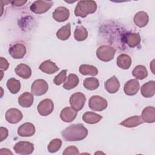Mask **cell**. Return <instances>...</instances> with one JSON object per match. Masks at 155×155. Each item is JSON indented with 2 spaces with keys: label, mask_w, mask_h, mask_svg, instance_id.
<instances>
[{
  "label": "cell",
  "mask_w": 155,
  "mask_h": 155,
  "mask_svg": "<svg viewBox=\"0 0 155 155\" xmlns=\"http://www.w3.org/2000/svg\"><path fill=\"white\" fill-rule=\"evenodd\" d=\"M26 47L21 43H16L12 45L8 49L10 55L14 59H22L26 54Z\"/></svg>",
  "instance_id": "30bf717a"
},
{
  "label": "cell",
  "mask_w": 155,
  "mask_h": 155,
  "mask_svg": "<svg viewBox=\"0 0 155 155\" xmlns=\"http://www.w3.org/2000/svg\"><path fill=\"white\" fill-rule=\"evenodd\" d=\"M53 4L52 1H35L31 4L30 10L34 13L42 14L47 12Z\"/></svg>",
  "instance_id": "5b68a950"
},
{
  "label": "cell",
  "mask_w": 155,
  "mask_h": 155,
  "mask_svg": "<svg viewBox=\"0 0 155 155\" xmlns=\"http://www.w3.org/2000/svg\"><path fill=\"white\" fill-rule=\"evenodd\" d=\"M52 16L57 22H64L68 19L70 16V11L65 7H58L53 12Z\"/></svg>",
  "instance_id": "7c38bea8"
},
{
  "label": "cell",
  "mask_w": 155,
  "mask_h": 155,
  "mask_svg": "<svg viewBox=\"0 0 155 155\" xmlns=\"http://www.w3.org/2000/svg\"><path fill=\"white\" fill-rule=\"evenodd\" d=\"M79 71L82 75H91L94 76L98 74L97 68L91 65L82 64L79 67Z\"/></svg>",
  "instance_id": "f546056e"
},
{
  "label": "cell",
  "mask_w": 155,
  "mask_h": 155,
  "mask_svg": "<svg viewBox=\"0 0 155 155\" xmlns=\"http://www.w3.org/2000/svg\"><path fill=\"white\" fill-rule=\"evenodd\" d=\"M15 153L18 154H30L34 150V145L27 141H20L13 147Z\"/></svg>",
  "instance_id": "ba28073f"
},
{
  "label": "cell",
  "mask_w": 155,
  "mask_h": 155,
  "mask_svg": "<svg viewBox=\"0 0 155 155\" xmlns=\"http://www.w3.org/2000/svg\"><path fill=\"white\" fill-rule=\"evenodd\" d=\"M102 118L100 114L91 111L85 112L82 115V120L88 124H94L99 122Z\"/></svg>",
  "instance_id": "d4e9b609"
},
{
  "label": "cell",
  "mask_w": 155,
  "mask_h": 155,
  "mask_svg": "<svg viewBox=\"0 0 155 155\" xmlns=\"http://www.w3.org/2000/svg\"><path fill=\"white\" fill-rule=\"evenodd\" d=\"M115 53L116 50L113 47L107 45H103L97 49L96 56L99 60L103 62H109L114 58Z\"/></svg>",
  "instance_id": "3957f363"
},
{
  "label": "cell",
  "mask_w": 155,
  "mask_h": 155,
  "mask_svg": "<svg viewBox=\"0 0 155 155\" xmlns=\"http://www.w3.org/2000/svg\"><path fill=\"white\" fill-rule=\"evenodd\" d=\"M144 123V121L140 116H133L125 119L119 124L125 127L133 128L138 126L140 124Z\"/></svg>",
  "instance_id": "603a6c76"
},
{
  "label": "cell",
  "mask_w": 155,
  "mask_h": 155,
  "mask_svg": "<svg viewBox=\"0 0 155 155\" xmlns=\"http://www.w3.org/2000/svg\"><path fill=\"white\" fill-rule=\"evenodd\" d=\"M107 101L100 96H92L88 101V107L93 111H103L107 108Z\"/></svg>",
  "instance_id": "277c9868"
},
{
  "label": "cell",
  "mask_w": 155,
  "mask_h": 155,
  "mask_svg": "<svg viewBox=\"0 0 155 155\" xmlns=\"http://www.w3.org/2000/svg\"><path fill=\"white\" fill-rule=\"evenodd\" d=\"M37 110L40 115L47 116L50 114L54 110L53 102L50 99H45L39 103Z\"/></svg>",
  "instance_id": "9c48e42d"
},
{
  "label": "cell",
  "mask_w": 155,
  "mask_h": 155,
  "mask_svg": "<svg viewBox=\"0 0 155 155\" xmlns=\"http://www.w3.org/2000/svg\"><path fill=\"white\" fill-rule=\"evenodd\" d=\"M9 66V63L7 61V60L1 57L0 58V68L1 71H5L8 69Z\"/></svg>",
  "instance_id": "8d00e7d4"
},
{
  "label": "cell",
  "mask_w": 155,
  "mask_h": 155,
  "mask_svg": "<svg viewBox=\"0 0 155 155\" xmlns=\"http://www.w3.org/2000/svg\"><path fill=\"white\" fill-rule=\"evenodd\" d=\"M66 79H67V70H63L58 75H56L54 77L53 82L57 85H60L63 82H65Z\"/></svg>",
  "instance_id": "e575fe53"
},
{
  "label": "cell",
  "mask_w": 155,
  "mask_h": 155,
  "mask_svg": "<svg viewBox=\"0 0 155 155\" xmlns=\"http://www.w3.org/2000/svg\"><path fill=\"white\" fill-rule=\"evenodd\" d=\"M26 2H27V1H15L12 2L13 5L17 6V7L22 6V5H24Z\"/></svg>",
  "instance_id": "f35d334b"
},
{
  "label": "cell",
  "mask_w": 155,
  "mask_h": 155,
  "mask_svg": "<svg viewBox=\"0 0 155 155\" xmlns=\"http://www.w3.org/2000/svg\"><path fill=\"white\" fill-rule=\"evenodd\" d=\"M35 125L30 122L22 124L18 128V134L21 137H30L35 133Z\"/></svg>",
  "instance_id": "5bb4252c"
},
{
  "label": "cell",
  "mask_w": 155,
  "mask_h": 155,
  "mask_svg": "<svg viewBox=\"0 0 155 155\" xmlns=\"http://www.w3.org/2000/svg\"><path fill=\"white\" fill-rule=\"evenodd\" d=\"M7 87L11 93L16 94L21 89L20 81L14 78H10L7 82Z\"/></svg>",
  "instance_id": "4dcf8cb0"
},
{
  "label": "cell",
  "mask_w": 155,
  "mask_h": 155,
  "mask_svg": "<svg viewBox=\"0 0 155 155\" xmlns=\"http://www.w3.org/2000/svg\"><path fill=\"white\" fill-rule=\"evenodd\" d=\"M63 154H79V150L78 149L77 147H74V146H69L68 147H67L64 152L62 153Z\"/></svg>",
  "instance_id": "d590c367"
},
{
  "label": "cell",
  "mask_w": 155,
  "mask_h": 155,
  "mask_svg": "<svg viewBox=\"0 0 155 155\" xmlns=\"http://www.w3.org/2000/svg\"><path fill=\"white\" fill-rule=\"evenodd\" d=\"M88 134V130L82 124H71L61 131L65 141H79L84 139Z\"/></svg>",
  "instance_id": "6da1fadb"
},
{
  "label": "cell",
  "mask_w": 155,
  "mask_h": 155,
  "mask_svg": "<svg viewBox=\"0 0 155 155\" xmlns=\"http://www.w3.org/2000/svg\"><path fill=\"white\" fill-rule=\"evenodd\" d=\"M140 88L139 82L136 79H130L127 81L124 87V91L128 96L135 95Z\"/></svg>",
  "instance_id": "4fadbf2b"
},
{
  "label": "cell",
  "mask_w": 155,
  "mask_h": 155,
  "mask_svg": "<svg viewBox=\"0 0 155 155\" xmlns=\"http://www.w3.org/2000/svg\"><path fill=\"white\" fill-rule=\"evenodd\" d=\"M105 88L109 93H116L120 88V83L116 76H113L105 82Z\"/></svg>",
  "instance_id": "e0dca14e"
},
{
  "label": "cell",
  "mask_w": 155,
  "mask_h": 155,
  "mask_svg": "<svg viewBox=\"0 0 155 155\" xmlns=\"http://www.w3.org/2000/svg\"><path fill=\"white\" fill-rule=\"evenodd\" d=\"M125 41L130 47L133 48L140 44L141 38L138 33H130L125 35Z\"/></svg>",
  "instance_id": "cb8c5ba5"
},
{
  "label": "cell",
  "mask_w": 155,
  "mask_h": 155,
  "mask_svg": "<svg viewBox=\"0 0 155 155\" xmlns=\"http://www.w3.org/2000/svg\"><path fill=\"white\" fill-rule=\"evenodd\" d=\"M83 85L88 90H94L99 87V82L96 78H87L84 79Z\"/></svg>",
  "instance_id": "d6a6232c"
},
{
  "label": "cell",
  "mask_w": 155,
  "mask_h": 155,
  "mask_svg": "<svg viewBox=\"0 0 155 155\" xmlns=\"http://www.w3.org/2000/svg\"><path fill=\"white\" fill-rule=\"evenodd\" d=\"M117 66L124 70H127L131 65V59L127 54H120L117 58Z\"/></svg>",
  "instance_id": "484cf974"
},
{
  "label": "cell",
  "mask_w": 155,
  "mask_h": 155,
  "mask_svg": "<svg viewBox=\"0 0 155 155\" xmlns=\"http://www.w3.org/2000/svg\"><path fill=\"white\" fill-rule=\"evenodd\" d=\"M134 22L139 27H143L147 25L149 21V16L148 14L143 12H137L134 16Z\"/></svg>",
  "instance_id": "7402d4cb"
},
{
  "label": "cell",
  "mask_w": 155,
  "mask_h": 155,
  "mask_svg": "<svg viewBox=\"0 0 155 155\" xmlns=\"http://www.w3.org/2000/svg\"><path fill=\"white\" fill-rule=\"evenodd\" d=\"M62 145V140L60 139H54L50 141L48 143L47 149L48 151L51 153H56L58 151Z\"/></svg>",
  "instance_id": "836d02e7"
},
{
  "label": "cell",
  "mask_w": 155,
  "mask_h": 155,
  "mask_svg": "<svg viewBox=\"0 0 155 155\" xmlns=\"http://www.w3.org/2000/svg\"><path fill=\"white\" fill-rule=\"evenodd\" d=\"M141 117L147 123H153L155 121V108L153 106L145 107L142 112Z\"/></svg>",
  "instance_id": "ffe728a7"
},
{
  "label": "cell",
  "mask_w": 155,
  "mask_h": 155,
  "mask_svg": "<svg viewBox=\"0 0 155 155\" xmlns=\"http://www.w3.org/2000/svg\"><path fill=\"white\" fill-rule=\"evenodd\" d=\"M0 131H1V139H0V141L2 142L7 137L8 131V130L6 128L2 127H1L0 128Z\"/></svg>",
  "instance_id": "74e56055"
},
{
  "label": "cell",
  "mask_w": 155,
  "mask_h": 155,
  "mask_svg": "<svg viewBox=\"0 0 155 155\" xmlns=\"http://www.w3.org/2000/svg\"><path fill=\"white\" fill-rule=\"evenodd\" d=\"M6 120L12 124H15L19 122L23 117L21 111L17 108H10L5 113Z\"/></svg>",
  "instance_id": "8fae6325"
},
{
  "label": "cell",
  "mask_w": 155,
  "mask_h": 155,
  "mask_svg": "<svg viewBox=\"0 0 155 155\" xmlns=\"http://www.w3.org/2000/svg\"><path fill=\"white\" fill-rule=\"evenodd\" d=\"M97 10V4L94 1H79L74 9L76 16L86 17L89 14L94 13Z\"/></svg>",
  "instance_id": "7a4b0ae2"
},
{
  "label": "cell",
  "mask_w": 155,
  "mask_h": 155,
  "mask_svg": "<svg viewBox=\"0 0 155 155\" xmlns=\"http://www.w3.org/2000/svg\"><path fill=\"white\" fill-rule=\"evenodd\" d=\"M39 69L46 74H53L59 70V68L56 64L50 59L42 62L39 67Z\"/></svg>",
  "instance_id": "2e32d148"
},
{
  "label": "cell",
  "mask_w": 155,
  "mask_h": 155,
  "mask_svg": "<svg viewBox=\"0 0 155 155\" xmlns=\"http://www.w3.org/2000/svg\"><path fill=\"white\" fill-rule=\"evenodd\" d=\"M56 35V37L61 41H65L68 39L71 35L70 24L68 22L65 25L62 27L57 31Z\"/></svg>",
  "instance_id": "83f0119b"
},
{
  "label": "cell",
  "mask_w": 155,
  "mask_h": 155,
  "mask_svg": "<svg viewBox=\"0 0 155 155\" xmlns=\"http://www.w3.org/2000/svg\"><path fill=\"white\" fill-rule=\"evenodd\" d=\"M79 79L75 74H70L63 85V88L66 90H71L75 88L79 84Z\"/></svg>",
  "instance_id": "4316f807"
},
{
  "label": "cell",
  "mask_w": 155,
  "mask_h": 155,
  "mask_svg": "<svg viewBox=\"0 0 155 155\" xmlns=\"http://www.w3.org/2000/svg\"><path fill=\"white\" fill-rule=\"evenodd\" d=\"M132 74L136 79L142 80L147 77L148 71L146 67L142 65L136 66L132 71Z\"/></svg>",
  "instance_id": "f1b7e54d"
},
{
  "label": "cell",
  "mask_w": 155,
  "mask_h": 155,
  "mask_svg": "<svg viewBox=\"0 0 155 155\" xmlns=\"http://www.w3.org/2000/svg\"><path fill=\"white\" fill-rule=\"evenodd\" d=\"M16 74L25 79H27L30 78L31 75V70L30 67L25 64H19L15 68Z\"/></svg>",
  "instance_id": "ac0fdd59"
},
{
  "label": "cell",
  "mask_w": 155,
  "mask_h": 155,
  "mask_svg": "<svg viewBox=\"0 0 155 155\" xmlns=\"http://www.w3.org/2000/svg\"><path fill=\"white\" fill-rule=\"evenodd\" d=\"M33 96L29 92H24L18 97V104L22 107H30L33 103Z\"/></svg>",
  "instance_id": "44dd1931"
},
{
  "label": "cell",
  "mask_w": 155,
  "mask_h": 155,
  "mask_svg": "<svg viewBox=\"0 0 155 155\" xmlns=\"http://www.w3.org/2000/svg\"><path fill=\"white\" fill-rule=\"evenodd\" d=\"M142 95L145 97H151L155 93V82L150 81L144 84L140 89Z\"/></svg>",
  "instance_id": "d6986e66"
},
{
  "label": "cell",
  "mask_w": 155,
  "mask_h": 155,
  "mask_svg": "<svg viewBox=\"0 0 155 155\" xmlns=\"http://www.w3.org/2000/svg\"><path fill=\"white\" fill-rule=\"evenodd\" d=\"M85 101V96L81 92H76L73 94L69 99L71 107L77 111H80L83 108Z\"/></svg>",
  "instance_id": "8992f818"
},
{
  "label": "cell",
  "mask_w": 155,
  "mask_h": 155,
  "mask_svg": "<svg viewBox=\"0 0 155 155\" xmlns=\"http://www.w3.org/2000/svg\"><path fill=\"white\" fill-rule=\"evenodd\" d=\"M48 89L47 82L44 79L35 80L31 87V92L35 96H42L46 93Z\"/></svg>",
  "instance_id": "52a82bcc"
},
{
  "label": "cell",
  "mask_w": 155,
  "mask_h": 155,
  "mask_svg": "<svg viewBox=\"0 0 155 155\" xmlns=\"http://www.w3.org/2000/svg\"><path fill=\"white\" fill-rule=\"evenodd\" d=\"M88 31L87 29L82 25L77 26L74 32V39L78 41H82L87 39Z\"/></svg>",
  "instance_id": "1f68e13d"
},
{
  "label": "cell",
  "mask_w": 155,
  "mask_h": 155,
  "mask_svg": "<svg viewBox=\"0 0 155 155\" xmlns=\"http://www.w3.org/2000/svg\"><path fill=\"white\" fill-rule=\"evenodd\" d=\"M78 111L72 107H67L63 108L60 113L61 119L65 122H71L76 117Z\"/></svg>",
  "instance_id": "9a60e30c"
}]
</instances>
